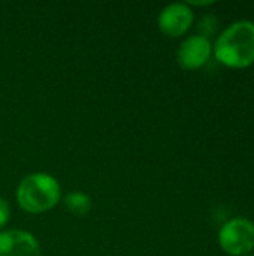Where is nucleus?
<instances>
[{"label":"nucleus","mask_w":254,"mask_h":256,"mask_svg":"<svg viewBox=\"0 0 254 256\" xmlns=\"http://www.w3.org/2000/svg\"><path fill=\"white\" fill-rule=\"evenodd\" d=\"M61 198L58 182L45 172H34L21 180L16 189V201L27 213L39 214L54 208Z\"/></svg>","instance_id":"f03ea898"},{"label":"nucleus","mask_w":254,"mask_h":256,"mask_svg":"<svg viewBox=\"0 0 254 256\" xmlns=\"http://www.w3.org/2000/svg\"><path fill=\"white\" fill-rule=\"evenodd\" d=\"M159 28L169 38L183 36L193 22V10L187 3H172L159 14Z\"/></svg>","instance_id":"39448f33"},{"label":"nucleus","mask_w":254,"mask_h":256,"mask_svg":"<svg viewBox=\"0 0 254 256\" xmlns=\"http://www.w3.org/2000/svg\"><path fill=\"white\" fill-rule=\"evenodd\" d=\"M220 248L232 256H247L254 249V224L237 218L226 222L219 232Z\"/></svg>","instance_id":"7ed1b4c3"},{"label":"nucleus","mask_w":254,"mask_h":256,"mask_svg":"<svg viewBox=\"0 0 254 256\" xmlns=\"http://www.w3.org/2000/svg\"><path fill=\"white\" fill-rule=\"evenodd\" d=\"M216 58L234 69H244L254 63V22L237 21L231 24L213 46Z\"/></svg>","instance_id":"f257e3e1"},{"label":"nucleus","mask_w":254,"mask_h":256,"mask_svg":"<svg viewBox=\"0 0 254 256\" xmlns=\"http://www.w3.org/2000/svg\"><path fill=\"white\" fill-rule=\"evenodd\" d=\"M0 256H40V246L27 231H0Z\"/></svg>","instance_id":"423d86ee"},{"label":"nucleus","mask_w":254,"mask_h":256,"mask_svg":"<svg viewBox=\"0 0 254 256\" xmlns=\"http://www.w3.org/2000/svg\"><path fill=\"white\" fill-rule=\"evenodd\" d=\"M64 207L73 216H85L91 210V200L84 192H70L64 196Z\"/></svg>","instance_id":"0eeeda50"},{"label":"nucleus","mask_w":254,"mask_h":256,"mask_svg":"<svg viewBox=\"0 0 254 256\" xmlns=\"http://www.w3.org/2000/svg\"><path fill=\"white\" fill-rule=\"evenodd\" d=\"M9 214H10V210H9V204L6 200L0 198V230L7 224L9 220Z\"/></svg>","instance_id":"6e6552de"},{"label":"nucleus","mask_w":254,"mask_h":256,"mask_svg":"<svg viewBox=\"0 0 254 256\" xmlns=\"http://www.w3.org/2000/svg\"><path fill=\"white\" fill-rule=\"evenodd\" d=\"M213 54V45L205 36H190L178 48V64L186 70H196L205 66Z\"/></svg>","instance_id":"20e7f679"},{"label":"nucleus","mask_w":254,"mask_h":256,"mask_svg":"<svg viewBox=\"0 0 254 256\" xmlns=\"http://www.w3.org/2000/svg\"><path fill=\"white\" fill-rule=\"evenodd\" d=\"M187 4H193V6H208V4H213V2H189Z\"/></svg>","instance_id":"1a4fd4ad"}]
</instances>
